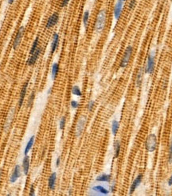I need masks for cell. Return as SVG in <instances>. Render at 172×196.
<instances>
[{
    "label": "cell",
    "instance_id": "16",
    "mask_svg": "<svg viewBox=\"0 0 172 196\" xmlns=\"http://www.w3.org/2000/svg\"><path fill=\"white\" fill-rule=\"evenodd\" d=\"M92 191L100 195H109V191L101 185H97L92 187Z\"/></svg>",
    "mask_w": 172,
    "mask_h": 196
},
{
    "label": "cell",
    "instance_id": "31",
    "mask_svg": "<svg viewBox=\"0 0 172 196\" xmlns=\"http://www.w3.org/2000/svg\"><path fill=\"white\" fill-rule=\"evenodd\" d=\"M94 106H95V102L93 101V100H91V101L88 102V106H87V108H88V111H92L94 108Z\"/></svg>",
    "mask_w": 172,
    "mask_h": 196
},
{
    "label": "cell",
    "instance_id": "40",
    "mask_svg": "<svg viewBox=\"0 0 172 196\" xmlns=\"http://www.w3.org/2000/svg\"><path fill=\"white\" fill-rule=\"evenodd\" d=\"M51 91H52V88H50V90L48 91V94H51Z\"/></svg>",
    "mask_w": 172,
    "mask_h": 196
},
{
    "label": "cell",
    "instance_id": "9",
    "mask_svg": "<svg viewBox=\"0 0 172 196\" xmlns=\"http://www.w3.org/2000/svg\"><path fill=\"white\" fill-rule=\"evenodd\" d=\"M59 21V14L57 13V12H54L49 17V18L47 19V22H46V24H45V28L46 29H51L53 28L54 25H56L57 24Z\"/></svg>",
    "mask_w": 172,
    "mask_h": 196
},
{
    "label": "cell",
    "instance_id": "4",
    "mask_svg": "<svg viewBox=\"0 0 172 196\" xmlns=\"http://www.w3.org/2000/svg\"><path fill=\"white\" fill-rule=\"evenodd\" d=\"M145 147H146V150L149 153L155 151L157 148V138L155 133H151L147 136Z\"/></svg>",
    "mask_w": 172,
    "mask_h": 196
},
{
    "label": "cell",
    "instance_id": "7",
    "mask_svg": "<svg viewBox=\"0 0 172 196\" xmlns=\"http://www.w3.org/2000/svg\"><path fill=\"white\" fill-rule=\"evenodd\" d=\"M124 2L120 1V0H117V2H115V6H114L113 16L114 18L116 21L119 20L120 17H121L123 9H124Z\"/></svg>",
    "mask_w": 172,
    "mask_h": 196
},
{
    "label": "cell",
    "instance_id": "3",
    "mask_svg": "<svg viewBox=\"0 0 172 196\" xmlns=\"http://www.w3.org/2000/svg\"><path fill=\"white\" fill-rule=\"evenodd\" d=\"M132 53H133V47H132L131 45H128V46L126 48L124 53L123 55L122 59H121V61H120V68H125L128 65L130 60H131V56H132Z\"/></svg>",
    "mask_w": 172,
    "mask_h": 196
},
{
    "label": "cell",
    "instance_id": "5",
    "mask_svg": "<svg viewBox=\"0 0 172 196\" xmlns=\"http://www.w3.org/2000/svg\"><path fill=\"white\" fill-rule=\"evenodd\" d=\"M86 122H87V117L85 116H81L78 120L77 126H76V130H75V134L77 138H79L82 135V133L84 132V127H85Z\"/></svg>",
    "mask_w": 172,
    "mask_h": 196
},
{
    "label": "cell",
    "instance_id": "18",
    "mask_svg": "<svg viewBox=\"0 0 172 196\" xmlns=\"http://www.w3.org/2000/svg\"><path fill=\"white\" fill-rule=\"evenodd\" d=\"M143 74H144V68H140V69L139 70L138 73H137L136 79V87H138V88H140L141 84H142V82H143Z\"/></svg>",
    "mask_w": 172,
    "mask_h": 196
},
{
    "label": "cell",
    "instance_id": "35",
    "mask_svg": "<svg viewBox=\"0 0 172 196\" xmlns=\"http://www.w3.org/2000/svg\"><path fill=\"white\" fill-rule=\"evenodd\" d=\"M61 165V156H58L56 160V167L58 168Z\"/></svg>",
    "mask_w": 172,
    "mask_h": 196
},
{
    "label": "cell",
    "instance_id": "33",
    "mask_svg": "<svg viewBox=\"0 0 172 196\" xmlns=\"http://www.w3.org/2000/svg\"><path fill=\"white\" fill-rule=\"evenodd\" d=\"M70 2V0H61V7H66L67 5Z\"/></svg>",
    "mask_w": 172,
    "mask_h": 196
},
{
    "label": "cell",
    "instance_id": "24",
    "mask_svg": "<svg viewBox=\"0 0 172 196\" xmlns=\"http://www.w3.org/2000/svg\"><path fill=\"white\" fill-rule=\"evenodd\" d=\"M120 149H121V144H120V141H115L114 142V152H115V157H119L120 153Z\"/></svg>",
    "mask_w": 172,
    "mask_h": 196
},
{
    "label": "cell",
    "instance_id": "1",
    "mask_svg": "<svg viewBox=\"0 0 172 196\" xmlns=\"http://www.w3.org/2000/svg\"><path fill=\"white\" fill-rule=\"evenodd\" d=\"M107 20V13L104 9L100 10L98 13L95 22V31L98 34L101 33L105 27Z\"/></svg>",
    "mask_w": 172,
    "mask_h": 196
},
{
    "label": "cell",
    "instance_id": "17",
    "mask_svg": "<svg viewBox=\"0 0 172 196\" xmlns=\"http://www.w3.org/2000/svg\"><path fill=\"white\" fill-rule=\"evenodd\" d=\"M34 141H35V136L33 135L30 137V138H29V141H28L27 144H26V145L25 150H24V155L25 156L28 155V153H29V152H30V150H31L32 147H33V145H34Z\"/></svg>",
    "mask_w": 172,
    "mask_h": 196
},
{
    "label": "cell",
    "instance_id": "38",
    "mask_svg": "<svg viewBox=\"0 0 172 196\" xmlns=\"http://www.w3.org/2000/svg\"><path fill=\"white\" fill-rule=\"evenodd\" d=\"M14 1H15V0H8V3H9L10 5H12L14 3Z\"/></svg>",
    "mask_w": 172,
    "mask_h": 196
},
{
    "label": "cell",
    "instance_id": "11",
    "mask_svg": "<svg viewBox=\"0 0 172 196\" xmlns=\"http://www.w3.org/2000/svg\"><path fill=\"white\" fill-rule=\"evenodd\" d=\"M59 41H60V36L57 33H54L52 37V42H51V45H50V51H51V54H54L56 50L57 49L59 45Z\"/></svg>",
    "mask_w": 172,
    "mask_h": 196
},
{
    "label": "cell",
    "instance_id": "32",
    "mask_svg": "<svg viewBox=\"0 0 172 196\" xmlns=\"http://www.w3.org/2000/svg\"><path fill=\"white\" fill-rule=\"evenodd\" d=\"M70 105H71V107H72V109L78 108L80 106L79 102H78L77 101H76V100H72V101L70 102Z\"/></svg>",
    "mask_w": 172,
    "mask_h": 196
},
{
    "label": "cell",
    "instance_id": "14",
    "mask_svg": "<svg viewBox=\"0 0 172 196\" xmlns=\"http://www.w3.org/2000/svg\"><path fill=\"white\" fill-rule=\"evenodd\" d=\"M27 88H28V82H26L24 85L23 86V88L20 91V95H19V100H18V106L19 107L23 106V102H24V99H25L26 95L27 92Z\"/></svg>",
    "mask_w": 172,
    "mask_h": 196
},
{
    "label": "cell",
    "instance_id": "30",
    "mask_svg": "<svg viewBox=\"0 0 172 196\" xmlns=\"http://www.w3.org/2000/svg\"><path fill=\"white\" fill-rule=\"evenodd\" d=\"M136 2H137L136 0H130V1H129L128 9L130 10H132L135 9V7H136Z\"/></svg>",
    "mask_w": 172,
    "mask_h": 196
},
{
    "label": "cell",
    "instance_id": "23",
    "mask_svg": "<svg viewBox=\"0 0 172 196\" xmlns=\"http://www.w3.org/2000/svg\"><path fill=\"white\" fill-rule=\"evenodd\" d=\"M39 47V37H37L36 38L34 39V42H33V45H32V47L29 50V55L33 54L35 51H36Z\"/></svg>",
    "mask_w": 172,
    "mask_h": 196
},
{
    "label": "cell",
    "instance_id": "26",
    "mask_svg": "<svg viewBox=\"0 0 172 196\" xmlns=\"http://www.w3.org/2000/svg\"><path fill=\"white\" fill-rule=\"evenodd\" d=\"M14 110L13 109L11 112L9 114V116H8V117H7V122H6V126H5L6 129L10 128V126H11V122H12V120H13V117H14Z\"/></svg>",
    "mask_w": 172,
    "mask_h": 196
},
{
    "label": "cell",
    "instance_id": "2",
    "mask_svg": "<svg viewBox=\"0 0 172 196\" xmlns=\"http://www.w3.org/2000/svg\"><path fill=\"white\" fill-rule=\"evenodd\" d=\"M155 50L152 49L147 56V64L144 68V72L147 74H152L155 70Z\"/></svg>",
    "mask_w": 172,
    "mask_h": 196
},
{
    "label": "cell",
    "instance_id": "27",
    "mask_svg": "<svg viewBox=\"0 0 172 196\" xmlns=\"http://www.w3.org/2000/svg\"><path fill=\"white\" fill-rule=\"evenodd\" d=\"M66 117L65 116H62L60 120V123H59V127H60V129L61 130H64L65 129V127H66Z\"/></svg>",
    "mask_w": 172,
    "mask_h": 196
},
{
    "label": "cell",
    "instance_id": "8",
    "mask_svg": "<svg viewBox=\"0 0 172 196\" xmlns=\"http://www.w3.org/2000/svg\"><path fill=\"white\" fill-rule=\"evenodd\" d=\"M41 53V48L38 47V49H37L33 54L29 55V57H28L27 59V61H26L27 65L29 66V67L34 66V64H36L37 61L38 60L39 56H40Z\"/></svg>",
    "mask_w": 172,
    "mask_h": 196
},
{
    "label": "cell",
    "instance_id": "21",
    "mask_svg": "<svg viewBox=\"0 0 172 196\" xmlns=\"http://www.w3.org/2000/svg\"><path fill=\"white\" fill-rule=\"evenodd\" d=\"M89 17H90V12L89 10H85L83 14V18H82V22H83V25L85 29H87L88 25V22H89Z\"/></svg>",
    "mask_w": 172,
    "mask_h": 196
},
{
    "label": "cell",
    "instance_id": "12",
    "mask_svg": "<svg viewBox=\"0 0 172 196\" xmlns=\"http://www.w3.org/2000/svg\"><path fill=\"white\" fill-rule=\"evenodd\" d=\"M143 180V175L142 174H140L138 176H136V178L134 180V181L132 182L131 185V187H130V192H129V195H132L135 192V191L136 190V188L140 186V184L141 183Z\"/></svg>",
    "mask_w": 172,
    "mask_h": 196
},
{
    "label": "cell",
    "instance_id": "29",
    "mask_svg": "<svg viewBox=\"0 0 172 196\" xmlns=\"http://www.w3.org/2000/svg\"><path fill=\"white\" fill-rule=\"evenodd\" d=\"M168 162L170 165L172 164V138L170 139V147H169V157H168Z\"/></svg>",
    "mask_w": 172,
    "mask_h": 196
},
{
    "label": "cell",
    "instance_id": "41",
    "mask_svg": "<svg viewBox=\"0 0 172 196\" xmlns=\"http://www.w3.org/2000/svg\"><path fill=\"white\" fill-rule=\"evenodd\" d=\"M120 1H122V2H126V1H127V0H120Z\"/></svg>",
    "mask_w": 172,
    "mask_h": 196
},
{
    "label": "cell",
    "instance_id": "20",
    "mask_svg": "<svg viewBox=\"0 0 172 196\" xmlns=\"http://www.w3.org/2000/svg\"><path fill=\"white\" fill-rule=\"evenodd\" d=\"M112 176L109 174H101L96 178V180L97 182H106L109 183L111 181Z\"/></svg>",
    "mask_w": 172,
    "mask_h": 196
},
{
    "label": "cell",
    "instance_id": "6",
    "mask_svg": "<svg viewBox=\"0 0 172 196\" xmlns=\"http://www.w3.org/2000/svg\"><path fill=\"white\" fill-rule=\"evenodd\" d=\"M25 26H23V25L18 29L15 37H14V42H13V49H14V50L18 49V48L19 47V45L22 42V40H23V36H24V34H25Z\"/></svg>",
    "mask_w": 172,
    "mask_h": 196
},
{
    "label": "cell",
    "instance_id": "10",
    "mask_svg": "<svg viewBox=\"0 0 172 196\" xmlns=\"http://www.w3.org/2000/svg\"><path fill=\"white\" fill-rule=\"evenodd\" d=\"M21 174H22V168H21L20 165H15L14 170L12 171L11 176V178H10V182L11 183H14L16 181L18 180V179L20 178Z\"/></svg>",
    "mask_w": 172,
    "mask_h": 196
},
{
    "label": "cell",
    "instance_id": "22",
    "mask_svg": "<svg viewBox=\"0 0 172 196\" xmlns=\"http://www.w3.org/2000/svg\"><path fill=\"white\" fill-rule=\"evenodd\" d=\"M120 128V123L116 120H113L112 122V133L113 134V136H115L117 134L118 130Z\"/></svg>",
    "mask_w": 172,
    "mask_h": 196
},
{
    "label": "cell",
    "instance_id": "19",
    "mask_svg": "<svg viewBox=\"0 0 172 196\" xmlns=\"http://www.w3.org/2000/svg\"><path fill=\"white\" fill-rule=\"evenodd\" d=\"M59 70H60V67H59V64L55 62L53 64L52 68H51V78L52 79L54 80L57 78V75H58Z\"/></svg>",
    "mask_w": 172,
    "mask_h": 196
},
{
    "label": "cell",
    "instance_id": "25",
    "mask_svg": "<svg viewBox=\"0 0 172 196\" xmlns=\"http://www.w3.org/2000/svg\"><path fill=\"white\" fill-rule=\"evenodd\" d=\"M71 92L73 95H76V96H78V97H81L82 95V92L81 88H80L79 86L74 85L71 89Z\"/></svg>",
    "mask_w": 172,
    "mask_h": 196
},
{
    "label": "cell",
    "instance_id": "28",
    "mask_svg": "<svg viewBox=\"0 0 172 196\" xmlns=\"http://www.w3.org/2000/svg\"><path fill=\"white\" fill-rule=\"evenodd\" d=\"M34 98H35V92H34V91H33V92L31 93V95H30V96H29V99H28L27 107H29V106H31L32 103H33V102H34Z\"/></svg>",
    "mask_w": 172,
    "mask_h": 196
},
{
    "label": "cell",
    "instance_id": "37",
    "mask_svg": "<svg viewBox=\"0 0 172 196\" xmlns=\"http://www.w3.org/2000/svg\"><path fill=\"white\" fill-rule=\"evenodd\" d=\"M115 185L113 184L111 187V192H115Z\"/></svg>",
    "mask_w": 172,
    "mask_h": 196
},
{
    "label": "cell",
    "instance_id": "13",
    "mask_svg": "<svg viewBox=\"0 0 172 196\" xmlns=\"http://www.w3.org/2000/svg\"><path fill=\"white\" fill-rule=\"evenodd\" d=\"M29 166H30V158L29 156L26 155L23 158V165H22V168H23V171L25 176H27L29 173Z\"/></svg>",
    "mask_w": 172,
    "mask_h": 196
},
{
    "label": "cell",
    "instance_id": "34",
    "mask_svg": "<svg viewBox=\"0 0 172 196\" xmlns=\"http://www.w3.org/2000/svg\"><path fill=\"white\" fill-rule=\"evenodd\" d=\"M29 195L30 196H34L35 195V189H34V185H31L30 189H29Z\"/></svg>",
    "mask_w": 172,
    "mask_h": 196
},
{
    "label": "cell",
    "instance_id": "15",
    "mask_svg": "<svg viewBox=\"0 0 172 196\" xmlns=\"http://www.w3.org/2000/svg\"><path fill=\"white\" fill-rule=\"evenodd\" d=\"M56 182H57V173L53 172L49 177L48 180V187L51 191H54L56 187Z\"/></svg>",
    "mask_w": 172,
    "mask_h": 196
},
{
    "label": "cell",
    "instance_id": "36",
    "mask_svg": "<svg viewBox=\"0 0 172 196\" xmlns=\"http://www.w3.org/2000/svg\"><path fill=\"white\" fill-rule=\"evenodd\" d=\"M168 185H169V186H172V175L170 176L169 180H168Z\"/></svg>",
    "mask_w": 172,
    "mask_h": 196
},
{
    "label": "cell",
    "instance_id": "39",
    "mask_svg": "<svg viewBox=\"0 0 172 196\" xmlns=\"http://www.w3.org/2000/svg\"><path fill=\"white\" fill-rule=\"evenodd\" d=\"M2 169H1V170H0V181H1V177H2Z\"/></svg>",
    "mask_w": 172,
    "mask_h": 196
}]
</instances>
